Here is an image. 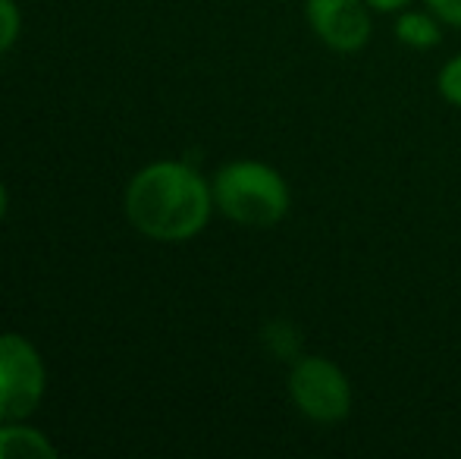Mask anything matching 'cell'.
I'll list each match as a JSON object with an SVG mask.
<instances>
[{
  "mask_svg": "<svg viewBox=\"0 0 461 459\" xmlns=\"http://www.w3.org/2000/svg\"><path fill=\"white\" fill-rule=\"evenodd\" d=\"M213 192L188 164L158 161L132 177L126 192V215L148 239L183 243L204 230Z\"/></svg>",
  "mask_w": 461,
  "mask_h": 459,
  "instance_id": "cell-1",
  "label": "cell"
},
{
  "mask_svg": "<svg viewBox=\"0 0 461 459\" xmlns=\"http://www.w3.org/2000/svg\"><path fill=\"white\" fill-rule=\"evenodd\" d=\"M213 202L242 227H274L289 211V186L261 161H232L213 177Z\"/></svg>",
  "mask_w": 461,
  "mask_h": 459,
  "instance_id": "cell-2",
  "label": "cell"
},
{
  "mask_svg": "<svg viewBox=\"0 0 461 459\" xmlns=\"http://www.w3.org/2000/svg\"><path fill=\"white\" fill-rule=\"evenodd\" d=\"M44 397V362L19 334H0V422H23Z\"/></svg>",
  "mask_w": 461,
  "mask_h": 459,
  "instance_id": "cell-3",
  "label": "cell"
},
{
  "mask_svg": "<svg viewBox=\"0 0 461 459\" xmlns=\"http://www.w3.org/2000/svg\"><path fill=\"white\" fill-rule=\"evenodd\" d=\"M289 393L302 416L321 425L342 422L352 409V387L348 378L323 355H302L292 365Z\"/></svg>",
  "mask_w": 461,
  "mask_h": 459,
  "instance_id": "cell-4",
  "label": "cell"
},
{
  "mask_svg": "<svg viewBox=\"0 0 461 459\" xmlns=\"http://www.w3.org/2000/svg\"><path fill=\"white\" fill-rule=\"evenodd\" d=\"M311 29L327 48L352 54L370 38L367 0H308L304 4Z\"/></svg>",
  "mask_w": 461,
  "mask_h": 459,
  "instance_id": "cell-5",
  "label": "cell"
},
{
  "mask_svg": "<svg viewBox=\"0 0 461 459\" xmlns=\"http://www.w3.org/2000/svg\"><path fill=\"white\" fill-rule=\"evenodd\" d=\"M25 459V456H38V459H54L57 447L35 428H23V425H6L0 428V459Z\"/></svg>",
  "mask_w": 461,
  "mask_h": 459,
  "instance_id": "cell-6",
  "label": "cell"
},
{
  "mask_svg": "<svg viewBox=\"0 0 461 459\" xmlns=\"http://www.w3.org/2000/svg\"><path fill=\"white\" fill-rule=\"evenodd\" d=\"M395 38L408 48H433L439 44V25L427 13H402L395 23Z\"/></svg>",
  "mask_w": 461,
  "mask_h": 459,
  "instance_id": "cell-7",
  "label": "cell"
},
{
  "mask_svg": "<svg viewBox=\"0 0 461 459\" xmlns=\"http://www.w3.org/2000/svg\"><path fill=\"white\" fill-rule=\"evenodd\" d=\"M264 344H267L270 353L279 355V359H295L298 346H302V337H298V331L289 321H274V325H267V331H264Z\"/></svg>",
  "mask_w": 461,
  "mask_h": 459,
  "instance_id": "cell-8",
  "label": "cell"
},
{
  "mask_svg": "<svg viewBox=\"0 0 461 459\" xmlns=\"http://www.w3.org/2000/svg\"><path fill=\"white\" fill-rule=\"evenodd\" d=\"M19 38V6L13 0H0V54L13 48Z\"/></svg>",
  "mask_w": 461,
  "mask_h": 459,
  "instance_id": "cell-9",
  "label": "cell"
},
{
  "mask_svg": "<svg viewBox=\"0 0 461 459\" xmlns=\"http://www.w3.org/2000/svg\"><path fill=\"white\" fill-rule=\"evenodd\" d=\"M439 95H443L449 105L461 107V57L449 60L439 73Z\"/></svg>",
  "mask_w": 461,
  "mask_h": 459,
  "instance_id": "cell-10",
  "label": "cell"
},
{
  "mask_svg": "<svg viewBox=\"0 0 461 459\" xmlns=\"http://www.w3.org/2000/svg\"><path fill=\"white\" fill-rule=\"evenodd\" d=\"M437 19L449 25H461V0H424Z\"/></svg>",
  "mask_w": 461,
  "mask_h": 459,
  "instance_id": "cell-11",
  "label": "cell"
},
{
  "mask_svg": "<svg viewBox=\"0 0 461 459\" xmlns=\"http://www.w3.org/2000/svg\"><path fill=\"white\" fill-rule=\"evenodd\" d=\"M408 4H411V0H367V6H374V10H380V13L405 10Z\"/></svg>",
  "mask_w": 461,
  "mask_h": 459,
  "instance_id": "cell-12",
  "label": "cell"
},
{
  "mask_svg": "<svg viewBox=\"0 0 461 459\" xmlns=\"http://www.w3.org/2000/svg\"><path fill=\"white\" fill-rule=\"evenodd\" d=\"M4 215H6V189H4V183H0V221H4Z\"/></svg>",
  "mask_w": 461,
  "mask_h": 459,
  "instance_id": "cell-13",
  "label": "cell"
}]
</instances>
